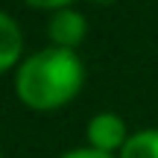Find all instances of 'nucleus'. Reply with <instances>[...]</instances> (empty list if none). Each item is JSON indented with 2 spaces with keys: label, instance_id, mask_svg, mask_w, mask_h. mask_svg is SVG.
Wrapping results in <instances>:
<instances>
[{
  "label": "nucleus",
  "instance_id": "obj_7",
  "mask_svg": "<svg viewBox=\"0 0 158 158\" xmlns=\"http://www.w3.org/2000/svg\"><path fill=\"white\" fill-rule=\"evenodd\" d=\"M62 158H114V155L100 152V149H91V147H82V149H70V152H64Z\"/></svg>",
  "mask_w": 158,
  "mask_h": 158
},
{
  "label": "nucleus",
  "instance_id": "obj_3",
  "mask_svg": "<svg viewBox=\"0 0 158 158\" xmlns=\"http://www.w3.org/2000/svg\"><path fill=\"white\" fill-rule=\"evenodd\" d=\"M85 32H88L85 15L76 12V9H70V6L53 12L50 23H47V35H50L53 47H62V50H76L85 41Z\"/></svg>",
  "mask_w": 158,
  "mask_h": 158
},
{
  "label": "nucleus",
  "instance_id": "obj_5",
  "mask_svg": "<svg viewBox=\"0 0 158 158\" xmlns=\"http://www.w3.org/2000/svg\"><path fill=\"white\" fill-rule=\"evenodd\" d=\"M117 158H158V129H138L129 135Z\"/></svg>",
  "mask_w": 158,
  "mask_h": 158
},
{
  "label": "nucleus",
  "instance_id": "obj_1",
  "mask_svg": "<svg viewBox=\"0 0 158 158\" xmlns=\"http://www.w3.org/2000/svg\"><path fill=\"white\" fill-rule=\"evenodd\" d=\"M85 64L76 50L44 47L27 56L15 73V94L32 111H56L82 91Z\"/></svg>",
  "mask_w": 158,
  "mask_h": 158
},
{
  "label": "nucleus",
  "instance_id": "obj_8",
  "mask_svg": "<svg viewBox=\"0 0 158 158\" xmlns=\"http://www.w3.org/2000/svg\"><path fill=\"white\" fill-rule=\"evenodd\" d=\"M91 3H111V0H91Z\"/></svg>",
  "mask_w": 158,
  "mask_h": 158
},
{
  "label": "nucleus",
  "instance_id": "obj_6",
  "mask_svg": "<svg viewBox=\"0 0 158 158\" xmlns=\"http://www.w3.org/2000/svg\"><path fill=\"white\" fill-rule=\"evenodd\" d=\"M23 3H29L32 9H50V12H59V9H68L73 0H23Z\"/></svg>",
  "mask_w": 158,
  "mask_h": 158
},
{
  "label": "nucleus",
  "instance_id": "obj_4",
  "mask_svg": "<svg viewBox=\"0 0 158 158\" xmlns=\"http://www.w3.org/2000/svg\"><path fill=\"white\" fill-rule=\"evenodd\" d=\"M23 53V35H21V27L18 21L9 15V12L0 9V73L12 70L18 64Z\"/></svg>",
  "mask_w": 158,
  "mask_h": 158
},
{
  "label": "nucleus",
  "instance_id": "obj_2",
  "mask_svg": "<svg viewBox=\"0 0 158 158\" xmlns=\"http://www.w3.org/2000/svg\"><path fill=\"white\" fill-rule=\"evenodd\" d=\"M85 138H88L91 149H100V152H120L129 141V129H126V120L114 111H100L88 120L85 126Z\"/></svg>",
  "mask_w": 158,
  "mask_h": 158
}]
</instances>
